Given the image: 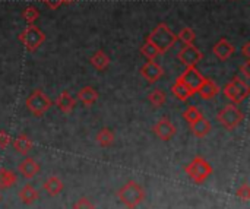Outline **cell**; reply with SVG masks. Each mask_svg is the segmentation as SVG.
I'll return each instance as SVG.
<instances>
[{
    "label": "cell",
    "mask_w": 250,
    "mask_h": 209,
    "mask_svg": "<svg viewBox=\"0 0 250 209\" xmlns=\"http://www.w3.org/2000/svg\"><path fill=\"white\" fill-rule=\"evenodd\" d=\"M148 41L152 42L157 47V50L160 51V54H163V53L168 51L176 44L177 35L166 23H160L148 35Z\"/></svg>",
    "instance_id": "6da1fadb"
},
{
    "label": "cell",
    "mask_w": 250,
    "mask_h": 209,
    "mask_svg": "<svg viewBox=\"0 0 250 209\" xmlns=\"http://www.w3.org/2000/svg\"><path fill=\"white\" fill-rule=\"evenodd\" d=\"M119 201L127 209H135L142 204L145 199V190L144 188L136 183L135 180H129L117 193Z\"/></svg>",
    "instance_id": "7a4b0ae2"
},
{
    "label": "cell",
    "mask_w": 250,
    "mask_h": 209,
    "mask_svg": "<svg viewBox=\"0 0 250 209\" xmlns=\"http://www.w3.org/2000/svg\"><path fill=\"white\" fill-rule=\"evenodd\" d=\"M223 92H224L226 98H229L231 101V104H236L237 105V104L243 103L248 98V95H249L250 92L249 82H246L242 78L236 76L233 81H230L224 86Z\"/></svg>",
    "instance_id": "3957f363"
},
{
    "label": "cell",
    "mask_w": 250,
    "mask_h": 209,
    "mask_svg": "<svg viewBox=\"0 0 250 209\" xmlns=\"http://www.w3.org/2000/svg\"><path fill=\"white\" fill-rule=\"evenodd\" d=\"M185 171H186V174H188L195 183L201 185V183H204V182L212 174V167H211V164H209L205 158H202V157H195V158L186 166Z\"/></svg>",
    "instance_id": "277c9868"
},
{
    "label": "cell",
    "mask_w": 250,
    "mask_h": 209,
    "mask_svg": "<svg viewBox=\"0 0 250 209\" xmlns=\"http://www.w3.org/2000/svg\"><path fill=\"white\" fill-rule=\"evenodd\" d=\"M218 122L227 129V130H234L243 120H245V114L243 111L236 107V104H227L226 107H223L218 111Z\"/></svg>",
    "instance_id": "5b68a950"
},
{
    "label": "cell",
    "mask_w": 250,
    "mask_h": 209,
    "mask_svg": "<svg viewBox=\"0 0 250 209\" xmlns=\"http://www.w3.org/2000/svg\"><path fill=\"white\" fill-rule=\"evenodd\" d=\"M19 40L28 51H35L45 41V34L34 23H31L19 34Z\"/></svg>",
    "instance_id": "8992f818"
},
{
    "label": "cell",
    "mask_w": 250,
    "mask_h": 209,
    "mask_svg": "<svg viewBox=\"0 0 250 209\" xmlns=\"http://www.w3.org/2000/svg\"><path fill=\"white\" fill-rule=\"evenodd\" d=\"M26 108L37 117H42L51 107V100L42 91H34L26 98Z\"/></svg>",
    "instance_id": "52a82bcc"
},
{
    "label": "cell",
    "mask_w": 250,
    "mask_h": 209,
    "mask_svg": "<svg viewBox=\"0 0 250 209\" xmlns=\"http://www.w3.org/2000/svg\"><path fill=\"white\" fill-rule=\"evenodd\" d=\"M179 79H180L183 84H186L195 94H196V91L199 89V86H201V85L204 84V81H205L204 75L196 69V66H188L186 70L179 76Z\"/></svg>",
    "instance_id": "ba28073f"
},
{
    "label": "cell",
    "mask_w": 250,
    "mask_h": 209,
    "mask_svg": "<svg viewBox=\"0 0 250 209\" xmlns=\"http://www.w3.org/2000/svg\"><path fill=\"white\" fill-rule=\"evenodd\" d=\"M177 57H179V60L188 67V66H196V64L202 60L204 54H202V53L199 51V48L195 47L193 44H188V45H185V47L179 51Z\"/></svg>",
    "instance_id": "9c48e42d"
},
{
    "label": "cell",
    "mask_w": 250,
    "mask_h": 209,
    "mask_svg": "<svg viewBox=\"0 0 250 209\" xmlns=\"http://www.w3.org/2000/svg\"><path fill=\"white\" fill-rule=\"evenodd\" d=\"M176 126L173 122L167 117H163L155 126H154V133L161 139V141H170L176 135Z\"/></svg>",
    "instance_id": "30bf717a"
},
{
    "label": "cell",
    "mask_w": 250,
    "mask_h": 209,
    "mask_svg": "<svg viewBox=\"0 0 250 209\" xmlns=\"http://www.w3.org/2000/svg\"><path fill=\"white\" fill-rule=\"evenodd\" d=\"M163 73H164V70H163L161 64H158V63L154 62V60H149V62L145 63V64L142 66V69H141L142 78H144L146 82H149V84L157 82V81L163 76Z\"/></svg>",
    "instance_id": "8fae6325"
},
{
    "label": "cell",
    "mask_w": 250,
    "mask_h": 209,
    "mask_svg": "<svg viewBox=\"0 0 250 209\" xmlns=\"http://www.w3.org/2000/svg\"><path fill=\"white\" fill-rule=\"evenodd\" d=\"M18 170H19V173L22 174V177H25V179H34V177L40 173L41 168H40V164H38L34 158L26 157V158H23V160L21 161Z\"/></svg>",
    "instance_id": "7c38bea8"
},
{
    "label": "cell",
    "mask_w": 250,
    "mask_h": 209,
    "mask_svg": "<svg viewBox=\"0 0 250 209\" xmlns=\"http://www.w3.org/2000/svg\"><path fill=\"white\" fill-rule=\"evenodd\" d=\"M234 50H236L234 45H233L229 40H226V38H221V40L214 45V48H212L214 54H215L221 62L230 59V57L234 54Z\"/></svg>",
    "instance_id": "4fadbf2b"
},
{
    "label": "cell",
    "mask_w": 250,
    "mask_h": 209,
    "mask_svg": "<svg viewBox=\"0 0 250 209\" xmlns=\"http://www.w3.org/2000/svg\"><path fill=\"white\" fill-rule=\"evenodd\" d=\"M220 91H221V88L218 86L217 82H214L212 79H207L205 78L204 84L199 86V89L196 92L199 94V97L202 100H212V98H215L220 94Z\"/></svg>",
    "instance_id": "5bb4252c"
},
{
    "label": "cell",
    "mask_w": 250,
    "mask_h": 209,
    "mask_svg": "<svg viewBox=\"0 0 250 209\" xmlns=\"http://www.w3.org/2000/svg\"><path fill=\"white\" fill-rule=\"evenodd\" d=\"M54 104H56V107H57L62 113L69 114V113L75 108L76 101H75V98H73L67 91H63V92L56 98Z\"/></svg>",
    "instance_id": "9a60e30c"
},
{
    "label": "cell",
    "mask_w": 250,
    "mask_h": 209,
    "mask_svg": "<svg viewBox=\"0 0 250 209\" xmlns=\"http://www.w3.org/2000/svg\"><path fill=\"white\" fill-rule=\"evenodd\" d=\"M78 100H79L83 105L91 107L92 104L97 103V100H98V92H97V89L92 88V86H83L82 89L78 91Z\"/></svg>",
    "instance_id": "2e32d148"
},
{
    "label": "cell",
    "mask_w": 250,
    "mask_h": 209,
    "mask_svg": "<svg viewBox=\"0 0 250 209\" xmlns=\"http://www.w3.org/2000/svg\"><path fill=\"white\" fill-rule=\"evenodd\" d=\"M13 148H15V151L16 152H19L21 155H28V152L32 149V141L29 139V136L28 135H25V133H21V135H18L13 141Z\"/></svg>",
    "instance_id": "e0dca14e"
},
{
    "label": "cell",
    "mask_w": 250,
    "mask_h": 209,
    "mask_svg": "<svg viewBox=\"0 0 250 209\" xmlns=\"http://www.w3.org/2000/svg\"><path fill=\"white\" fill-rule=\"evenodd\" d=\"M44 190L47 192L48 196H59L63 190V182L57 176H50L44 183H42Z\"/></svg>",
    "instance_id": "ac0fdd59"
},
{
    "label": "cell",
    "mask_w": 250,
    "mask_h": 209,
    "mask_svg": "<svg viewBox=\"0 0 250 209\" xmlns=\"http://www.w3.org/2000/svg\"><path fill=\"white\" fill-rule=\"evenodd\" d=\"M171 92H173V95L177 98V100H180V101H188L195 92L186 85V84H183L179 78H177V81L174 82V85L171 86Z\"/></svg>",
    "instance_id": "d6986e66"
},
{
    "label": "cell",
    "mask_w": 250,
    "mask_h": 209,
    "mask_svg": "<svg viewBox=\"0 0 250 209\" xmlns=\"http://www.w3.org/2000/svg\"><path fill=\"white\" fill-rule=\"evenodd\" d=\"M38 198H40V192L32 185H25L19 190V199L25 205H32Z\"/></svg>",
    "instance_id": "ffe728a7"
},
{
    "label": "cell",
    "mask_w": 250,
    "mask_h": 209,
    "mask_svg": "<svg viewBox=\"0 0 250 209\" xmlns=\"http://www.w3.org/2000/svg\"><path fill=\"white\" fill-rule=\"evenodd\" d=\"M211 123H209V120H207L204 116L199 119V120H196L195 123H192L190 125V130H192V133L195 135V136H198V138H205L209 132H211Z\"/></svg>",
    "instance_id": "44dd1931"
},
{
    "label": "cell",
    "mask_w": 250,
    "mask_h": 209,
    "mask_svg": "<svg viewBox=\"0 0 250 209\" xmlns=\"http://www.w3.org/2000/svg\"><path fill=\"white\" fill-rule=\"evenodd\" d=\"M16 183V174L9 168H0V189H9Z\"/></svg>",
    "instance_id": "7402d4cb"
},
{
    "label": "cell",
    "mask_w": 250,
    "mask_h": 209,
    "mask_svg": "<svg viewBox=\"0 0 250 209\" xmlns=\"http://www.w3.org/2000/svg\"><path fill=\"white\" fill-rule=\"evenodd\" d=\"M97 142H98L100 146L108 148V146H111V145L114 144V133H113L110 129L104 127V129H101V130L98 132V135H97Z\"/></svg>",
    "instance_id": "603a6c76"
},
{
    "label": "cell",
    "mask_w": 250,
    "mask_h": 209,
    "mask_svg": "<svg viewBox=\"0 0 250 209\" xmlns=\"http://www.w3.org/2000/svg\"><path fill=\"white\" fill-rule=\"evenodd\" d=\"M91 64L98 70H104L110 64V57L104 51H97L91 57Z\"/></svg>",
    "instance_id": "cb8c5ba5"
},
{
    "label": "cell",
    "mask_w": 250,
    "mask_h": 209,
    "mask_svg": "<svg viewBox=\"0 0 250 209\" xmlns=\"http://www.w3.org/2000/svg\"><path fill=\"white\" fill-rule=\"evenodd\" d=\"M167 97H166V92L161 91V89H154L149 95H148V101L152 104V107H163L164 103H166Z\"/></svg>",
    "instance_id": "d4e9b609"
},
{
    "label": "cell",
    "mask_w": 250,
    "mask_h": 209,
    "mask_svg": "<svg viewBox=\"0 0 250 209\" xmlns=\"http://www.w3.org/2000/svg\"><path fill=\"white\" fill-rule=\"evenodd\" d=\"M38 16H40V12H38V9H37L35 6H28V7H25L23 12H22V18L25 19V22H26L28 25L34 23V22L38 19Z\"/></svg>",
    "instance_id": "484cf974"
},
{
    "label": "cell",
    "mask_w": 250,
    "mask_h": 209,
    "mask_svg": "<svg viewBox=\"0 0 250 209\" xmlns=\"http://www.w3.org/2000/svg\"><path fill=\"white\" fill-rule=\"evenodd\" d=\"M141 53H142V56H145V57L149 59V60H154V59L160 54V51L157 50V47H155L152 42H149L148 40H146L145 44L141 47Z\"/></svg>",
    "instance_id": "4316f807"
},
{
    "label": "cell",
    "mask_w": 250,
    "mask_h": 209,
    "mask_svg": "<svg viewBox=\"0 0 250 209\" xmlns=\"http://www.w3.org/2000/svg\"><path fill=\"white\" fill-rule=\"evenodd\" d=\"M202 117V113L199 111V108H196V107H189L185 113H183V119L189 123V126L192 125V123H195L196 120H199Z\"/></svg>",
    "instance_id": "83f0119b"
},
{
    "label": "cell",
    "mask_w": 250,
    "mask_h": 209,
    "mask_svg": "<svg viewBox=\"0 0 250 209\" xmlns=\"http://www.w3.org/2000/svg\"><path fill=\"white\" fill-rule=\"evenodd\" d=\"M195 38H196L195 31H193L192 28H188V26H186V28H183V29L180 31V34L177 35V40L183 41L186 45H188V44H193Z\"/></svg>",
    "instance_id": "f1b7e54d"
},
{
    "label": "cell",
    "mask_w": 250,
    "mask_h": 209,
    "mask_svg": "<svg viewBox=\"0 0 250 209\" xmlns=\"http://www.w3.org/2000/svg\"><path fill=\"white\" fill-rule=\"evenodd\" d=\"M73 209H95V207H94V204H92L89 199L81 198V199H78V201L75 202Z\"/></svg>",
    "instance_id": "f546056e"
},
{
    "label": "cell",
    "mask_w": 250,
    "mask_h": 209,
    "mask_svg": "<svg viewBox=\"0 0 250 209\" xmlns=\"http://www.w3.org/2000/svg\"><path fill=\"white\" fill-rule=\"evenodd\" d=\"M249 69H250V62H249V59H248V60H246V62H245V63L240 66V69H239V70H240V72H239L240 75H237V76H239V78H242L243 81L249 82V78H250Z\"/></svg>",
    "instance_id": "4dcf8cb0"
},
{
    "label": "cell",
    "mask_w": 250,
    "mask_h": 209,
    "mask_svg": "<svg viewBox=\"0 0 250 209\" xmlns=\"http://www.w3.org/2000/svg\"><path fill=\"white\" fill-rule=\"evenodd\" d=\"M237 198L239 199H242L243 202H248L250 198V188L248 185H243V186H240L239 188V190H237Z\"/></svg>",
    "instance_id": "1f68e13d"
},
{
    "label": "cell",
    "mask_w": 250,
    "mask_h": 209,
    "mask_svg": "<svg viewBox=\"0 0 250 209\" xmlns=\"http://www.w3.org/2000/svg\"><path fill=\"white\" fill-rule=\"evenodd\" d=\"M10 142H12L10 135L4 130H0V149H6L10 145Z\"/></svg>",
    "instance_id": "d6a6232c"
},
{
    "label": "cell",
    "mask_w": 250,
    "mask_h": 209,
    "mask_svg": "<svg viewBox=\"0 0 250 209\" xmlns=\"http://www.w3.org/2000/svg\"><path fill=\"white\" fill-rule=\"evenodd\" d=\"M50 9H59L62 4V0H42Z\"/></svg>",
    "instance_id": "836d02e7"
},
{
    "label": "cell",
    "mask_w": 250,
    "mask_h": 209,
    "mask_svg": "<svg viewBox=\"0 0 250 209\" xmlns=\"http://www.w3.org/2000/svg\"><path fill=\"white\" fill-rule=\"evenodd\" d=\"M249 48H250V42H246V44L243 45V56H245L246 59H249V57H250Z\"/></svg>",
    "instance_id": "e575fe53"
},
{
    "label": "cell",
    "mask_w": 250,
    "mask_h": 209,
    "mask_svg": "<svg viewBox=\"0 0 250 209\" xmlns=\"http://www.w3.org/2000/svg\"><path fill=\"white\" fill-rule=\"evenodd\" d=\"M75 0H62V3H73Z\"/></svg>",
    "instance_id": "d590c367"
}]
</instances>
